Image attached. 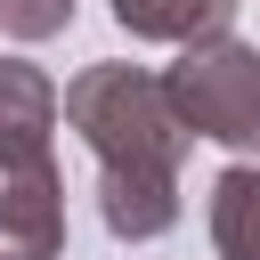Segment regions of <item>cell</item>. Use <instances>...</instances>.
Listing matches in <instances>:
<instances>
[{
	"label": "cell",
	"mask_w": 260,
	"mask_h": 260,
	"mask_svg": "<svg viewBox=\"0 0 260 260\" xmlns=\"http://www.w3.org/2000/svg\"><path fill=\"white\" fill-rule=\"evenodd\" d=\"M65 122L98 154V219L122 244H154L179 228V154L187 122L146 65H81L65 81Z\"/></svg>",
	"instance_id": "obj_1"
},
{
	"label": "cell",
	"mask_w": 260,
	"mask_h": 260,
	"mask_svg": "<svg viewBox=\"0 0 260 260\" xmlns=\"http://www.w3.org/2000/svg\"><path fill=\"white\" fill-rule=\"evenodd\" d=\"M187 138H219L236 154H260V49L236 32H211L195 49H179V65L162 73Z\"/></svg>",
	"instance_id": "obj_2"
},
{
	"label": "cell",
	"mask_w": 260,
	"mask_h": 260,
	"mask_svg": "<svg viewBox=\"0 0 260 260\" xmlns=\"http://www.w3.org/2000/svg\"><path fill=\"white\" fill-rule=\"evenodd\" d=\"M65 252V179L49 162L0 171V260H57Z\"/></svg>",
	"instance_id": "obj_3"
},
{
	"label": "cell",
	"mask_w": 260,
	"mask_h": 260,
	"mask_svg": "<svg viewBox=\"0 0 260 260\" xmlns=\"http://www.w3.org/2000/svg\"><path fill=\"white\" fill-rule=\"evenodd\" d=\"M57 114H65L57 81H49L41 65H24V57H0V171H16V162H49V130H57Z\"/></svg>",
	"instance_id": "obj_4"
},
{
	"label": "cell",
	"mask_w": 260,
	"mask_h": 260,
	"mask_svg": "<svg viewBox=\"0 0 260 260\" xmlns=\"http://www.w3.org/2000/svg\"><path fill=\"white\" fill-rule=\"evenodd\" d=\"M236 8L244 0H114V24L130 41H179V49H195V41L228 32Z\"/></svg>",
	"instance_id": "obj_5"
},
{
	"label": "cell",
	"mask_w": 260,
	"mask_h": 260,
	"mask_svg": "<svg viewBox=\"0 0 260 260\" xmlns=\"http://www.w3.org/2000/svg\"><path fill=\"white\" fill-rule=\"evenodd\" d=\"M211 244L219 260H260V162H228L211 179Z\"/></svg>",
	"instance_id": "obj_6"
},
{
	"label": "cell",
	"mask_w": 260,
	"mask_h": 260,
	"mask_svg": "<svg viewBox=\"0 0 260 260\" xmlns=\"http://www.w3.org/2000/svg\"><path fill=\"white\" fill-rule=\"evenodd\" d=\"M73 8H81V0H0V32H16V41H49V32L73 24Z\"/></svg>",
	"instance_id": "obj_7"
}]
</instances>
